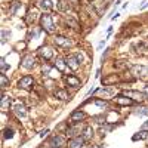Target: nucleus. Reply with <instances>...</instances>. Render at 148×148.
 <instances>
[{
    "label": "nucleus",
    "instance_id": "nucleus-31",
    "mask_svg": "<svg viewBox=\"0 0 148 148\" xmlns=\"http://www.w3.org/2000/svg\"><path fill=\"white\" fill-rule=\"evenodd\" d=\"M0 68H2V73H5V71H6V70L9 68V65H8V64L5 62V59H3V58L0 59Z\"/></svg>",
    "mask_w": 148,
    "mask_h": 148
},
{
    "label": "nucleus",
    "instance_id": "nucleus-6",
    "mask_svg": "<svg viewBox=\"0 0 148 148\" xmlns=\"http://www.w3.org/2000/svg\"><path fill=\"white\" fill-rule=\"evenodd\" d=\"M21 65L27 70H31L34 65H36V58L33 55H25L22 59H21Z\"/></svg>",
    "mask_w": 148,
    "mask_h": 148
},
{
    "label": "nucleus",
    "instance_id": "nucleus-23",
    "mask_svg": "<svg viewBox=\"0 0 148 148\" xmlns=\"http://www.w3.org/2000/svg\"><path fill=\"white\" fill-rule=\"evenodd\" d=\"M82 136L88 141V139H90L92 136H93V129L90 127V126H86L84 129H83V132H82Z\"/></svg>",
    "mask_w": 148,
    "mask_h": 148
},
{
    "label": "nucleus",
    "instance_id": "nucleus-19",
    "mask_svg": "<svg viewBox=\"0 0 148 148\" xmlns=\"http://www.w3.org/2000/svg\"><path fill=\"white\" fill-rule=\"evenodd\" d=\"M65 82L68 83V86H73V88H79L80 86V79H77L76 76H67Z\"/></svg>",
    "mask_w": 148,
    "mask_h": 148
},
{
    "label": "nucleus",
    "instance_id": "nucleus-32",
    "mask_svg": "<svg viewBox=\"0 0 148 148\" xmlns=\"http://www.w3.org/2000/svg\"><path fill=\"white\" fill-rule=\"evenodd\" d=\"M136 114H138V116H147V114H148V108H145V107L139 108V110L136 111Z\"/></svg>",
    "mask_w": 148,
    "mask_h": 148
},
{
    "label": "nucleus",
    "instance_id": "nucleus-18",
    "mask_svg": "<svg viewBox=\"0 0 148 148\" xmlns=\"http://www.w3.org/2000/svg\"><path fill=\"white\" fill-rule=\"evenodd\" d=\"M10 104H12L10 96H8V95L3 93V96H2V104H0V108H2V111H8L9 107H10Z\"/></svg>",
    "mask_w": 148,
    "mask_h": 148
},
{
    "label": "nucleus",
    "instance_id": "nucleus-14",
    "mask_svg": "<svg viewBox=\"0 0 148 148\" xmlns=\"http://www.w3.org/2000/svg\"><path fill=\"white\" fill-rule=\"evenodd\" d=\"M70 119H71L73 123H77V121L86 119V113H83V111H80V110H76V111H73V113H71Z\"/></svg>",
    "mask_w": 148,
    "mask_h": 148
},
{
    "label": "nucleus",
    "instance_id": "nucleus-15",
    "mask_svg": "<svg viewBox=\"0 0 148 148\" xmlns=\"http://www.w3.org/2000/svg\"><path fill=\"white\" fill-rule=\"evenodd\" d=\"M117 82H120V77L117 76V74H111V76H107V77L102 79V84H104V86L114 84V83H117Z\"/></svg>",
    "mask_w": 148,
    "mask_h": 148
},
{
    "label": "nucleus",
    "instance_id": "nucleus-27",
    "mask_svg": "<svg viewBox=\"0 0 148 148\" xmlns=\"http://www.w3.org/2000/svg\"><path fill=\"white\" fill-rule=\"evenodd\" d=\"M0 84H2V88H6L9 84V79L5 76V73H2V76H0Z\"/></svg>",
    "mask_w": 148,
    "mask_h": 148
},
{
    "label": "nucleus",
    "instance_id": "nucleus-10",
    "mask_svg": "<svg viewBox=\"0 0 148 148\" xmlns=\"http://www.w3.org/2000/svg\"><path fill=\"white\" fill-rule=\"evenodd\" d=\"M114 102L119 104V105H133V104H135L133 99H130V98H127V96H125V95L116 96V98H114Z\"/></svg>",
    "mask_w": 148,
    "mask_h": 148
},
{
    "label": "nucleus",
    "instance_id": "nucleus-42",
    "mask_svg": "<svg viewBox=\"0 0 148 148\" xmlns=\"http://www.w3.org/2000/svg\"><path fill=\"white\" fill-rule=\"evenodd\" d=\"M104 45H105V40H102V42H101V43H99V49H101V47H102V46H104Z\"/></svg>",
    "mask_w": 148,
    "mask_h": 148
},
{
    "label": "nucleus",
    "instance_id": "nucleus-12",
    "mask_svg": "<svg viewBox=\"0 0 148 148\" xmlns=\"http://www.w3.org/2000/svg\"><path fill=\"white\" fill-rule=\"evenodd\" d=\"M49 145H51L52 148H61L62 145H65V138H64V136H59V135H56V136H53V138L51 139Z\"/></svg>",
    "mask_w": 148,
    "mask_h": 148
},
{
    "label": "nucleus",
    "instance_id": "nucleus-8",
    "mask_svg": "<svg viewBox=\"0 0 148 148\" xmlns=\"http://www.w3.org/2000/svg\"><path fill=\"white\" fill-rule=\"evenodd\" d=\"M53 42L59 47H68V46H71V40L67 39V37H64V36H56L53 39Z\"/></svg>",
    "mask_w": 148,
    "mask_h": 148
},
{
    "label": "nucleus",
    "instance_id": "nucleus-40",
    "mask_svg": "<svg viewBox=\"0 0 148 148\" xmlns=\"http://www.w3.org/2000/svg\"><path fill=\"white\" fill-rule=\"evenodd\" d=\"M70 3H73V5H76V3H79V0H68Z\"/></svg>",
    "mask_w": 148,
    "mask_h": 148
},
{
    "label": "nucleus",
    "instance_id": "nucleus-3",
    "mask_svg": "<svg viewBox=\"0 0 148 148\" xmlns=\"http://www.w3.org/2000/svg\"><path fill=\"white\" fill-rule=\"evenodd\" d=\"M123 95L130 98V99H133V101H136V102H142L144 99H147V95L144 92H139V90H125Z\"/></svg>",
    "mask_w": 148,
    "mask_h": 148
},
{
    "label": "nucleus",
    "instance_id": "nucleus-17",
    "mask_svg": "<svg viewBox=\"0 0 148 148\" xmlns=\"http://www.w3.org/2000/svg\"><path fill=\"white\" fill-rule=\"evenodd\" d=\"M53 95L58 98V99H61V101H68L70 99V95H68V92L65 89H56L53 92Z\"/></svg>",
    "mask_w": 148,
    "mask_h": 148
},
{
    "label": "nucleus",
    "instance_id": "nucleus-4",
    "mask_svg": "<svg viewBox=\"0 0 148 148\" xmlns=\"http://www.w3.org/2000/svg\"><path fill=\"white\" fill-rule=\"evenodd\" d=\"M18 86H19V88H22V89H31L33 86H34V79L31 76H24V77L19 79Z\"/></svg>",
    "mask_w": 148,
    "mask_h": 148
},
{
    "label": "nucleus",
    "instance_id": "nucleus-38",
    "mask_svg": "<svg viewBox=\"0 0 148 148\" xmlns=\"http://www.w3.org/2000/svg\"><path fill=\"white\" fill-rule=\"evenodd\" d=\"M47 132H49V129H45V130L40 133V136H42V138H43V136H46V133H47Z\"/></svg>",
    "mask_w": 148,
    "mask_h": 148
},
{
    "label": "nucleus",
    "instance_id": "nucleus-25",
    "mask_svg": "<svg viewBox=\"0 0 148 148\" xmlns=\"http://www.w3.org/2000/svg\"><path fill=\"white\" fill-rule=\"evenodd\" d=\"M148 138V132L147 130H141L138 133H135L132 136V141H138V139H147Z\"/></svg>",
    "mask_w": 148,
    "mask_h": 148
},
{
    "label": "nucleus",
    "instance_id": "nucleus-39",
    "mask_svg": "<svg viewBox=\"0 0 148 148\" xmlns=\"http://www.w3.org/2000/svg\"><path fill=\"white\" fill-rule=\"evenodd\" d=\"M144 93H145V95H147V98H148V84L144 88Z\"/></svg>",
    "mask_w": 148,
    "mask_h": 148
},
{
    "label": "nucleus",
    "instance_id": "nucleus-11",
    "mask_svg": "<svg viewBox=\"0 0 148 148\" xmlns=\"http://www.w3.org/2000/svg\"><path fill=\"white\" fill-rule=\"evenodd\" d=\"M39 55L43 58V59H51L52 56H53V51L49 46H42L40 49H39Z\"/></svg>",
    "mask_w": 148,
    "mask_h": 148
},
{
    "label": "nucleus",
    "instance_id": "nucleus-24",
    "mask_svg": "<svg viewBox=\"0 0 148 148\" xmlns=\"http://www.w3.org/2000/svg\"><path fill=\"white\" fill-rule=\"evenodd\" d=\"M133 47L136 49V52H138V53H139V52H141V53H144V52H147V51H148V45H147V43H144V42L136 43Z\"/></svg>",
    "mask_w": 148,
    "mask_h": 148
},
{
    "label": "nucleus",
    "instance_id": "nucleus-26",
    "mask_svg": "<svg viewBox=\"0 0 148 148\" xmlns=\"http://www.w3.org/2000/svg\"><path fill=\"white\" fill-rule=\"evenodd\" d=\"M21 8V3H18V2H14V5H12V8L9 9V14L10 15H15L16 14V10Z\"/></svg>",
    "mask_w": 148,
    "mask_h": 148
},
{
    "label": "nucleus",
    "instance_id": "nucleus-21",
    "mask_svg": "<svg viewBox=\"0 0 148 148\" xmlns=\"http://www.w3.org/2000/svg\"><path fill=\"white\" fill-rule=\"evenodd\" d=\"M40 8L45 10V12H51L53 9V5H52V0H40Z\"/></svg>",
    "mask_w": 148,
    "mask_h": 148
},
{
    "label": "nucleus",
    "instance_id": "nucleus-33",
    "mask_svg": "<svg viewBox=\"0 0 148 148\" xmlns=\"http://www.w3.org/2000/svg\"><path fill=\"white\" fill-rule=\"evenodd\" d=\"M39 34H40V30H37V28H33V30L30 31L28 37H30V39H31V37H37V36H39Z\"/></svg>",
    "mask_w": 148,
    "mask_h": 148
},
{
    "label": "nucleus",
    "instance_id": "nucleus-29",
    "mask_svg": "<svg viewBox=\"0 0 148 148\" xmlns=\"http://www.w3.org/2000/svg\"><path fill=\"white\" fill-rule=\"evenodd\" d=\"M10 37V31L9 30H2V43H5Z\"/></svg>",
    "mask_w": 148,
    "mask_h": 148
},
{
    "label": "nucleus",
    "instance_id": "nucleus-34",
    "mask_svg": "<svg viewBox=\"0 0 148 148\" xmlns=\"http://www.w3.org/2000/svg\"><path fill=\"white\" fill-rule=\"evenodd\" d=\"M113 127H114V126H111V125H107V126H102V127H101V133L104 135V133H107V132H110V130H111V129H113Z\"/></svg>",
    "mask_w": 148,
    "mask_h": 148
},
{
    "label": "nucleus",
    "instance_id": "nucleus-7",
    "mask_svg": "<svg viewBox=\"0 0 148 148\" xmlns=\"http://www.w3.org/2000/svg\"><path fill=\"white\" fill-rule=\"evenodd\" d=\"M83 132L82 126L80 125H74V126H70L65 132V135L68 138H76V136H80V133Z\"/></svg>",
    "mask_w": 148,
    "mask_h": 148
},
{
    "label": "nucleus",
    "instance_id": "nucleus-35",
    "mask_svg": "<svg viewBox=\"0 0 148 148\" xmlns=\"http://www.w3.org/2000/svg\"><path fill=\"white\" fill-rule=\"evenodd\" d=\"M43 73L49 74V73H51V67H49V65H43Z\"/></svg>",
    "mask_w": 148,
    "mask_h": 148
},
{
    "label": "nucleus",
    "instance_id": "nucleus-28",
    "mask_svg": "<svg viewBox=\"0 0 148 148\" xmlns=\"http://www.w3.org/2000/svg\"><path fill=\"white\" fill-rule=\"evenodd\" d=\"M3 136H5L6 139L14 138V130H12V129H5V130H3Z\"/></svg>",
    "mask_w": 148,
    "mask_h": 148
},
{
    "label": "nucleus",
    "instance_id": "nucleus-37",
    "mask_svg": "<svg viewBox=\"0 0 148 148\" xmlns=\"http://www.w3.org/2000/svg\"><path fill=\"white\" fill-rule=\"evenodd\" d=\"M141 129H142V130H148V120H147V121L144 123V125H142V127H141Z\"/></svg>",
    "mask_w": 148,
    "mask_h": 148
},
{
    "label": "nucleus",
    "instance_id": "nucleus-30",
    "mask_svg": "<svg viewBox=\"0 0 148 148\" xmlns=\"http://www.w3.org/2000/svg\"><path fill=\"white\" fill-rule=\"evenodd\" d=\"M93 102H95V105H98V107H101V108H107V107H108V102H107V101H101V99H95Z\"/></svg>",
    "mask_w": 148,
    "mask_h": 148
},
{
    "label": "nucleus",
    "instance_id": "nucleus-36",
    "mask_svg": "<svg viewBox=\"0 0 148 148\" xmlns=\"http://www.w3.org/2000/svg\"><path fill=\"white\" fill-rule=\"evenodd\" d=\"M74 56H76V58L79 59V62H83V55H82V53H76Z\"/></svg>",
    "mask_w": 148,
    "mask_h": 148
},
{
    "label": "nucleus",
    "instance_id": "nucleus-1",
    "mask_svg": "<svg viewBox=\"0 0 148 148\" xmlns=\"http://www.w3.org/2000/svg\"><path fill=\"white\" fill-rule=\"evenodd\" d=\"M40 25H42V30H45L46 33H53L55 31V24H53V19L51 15H42L40 16Z\"/></svg>",
    "mask_w": 148,
    "mask_h": 148
},
{
    "label": "nucleus",
    "instance_id": "nucleus-16",
    "mask_svg": "<svg viewBox=\"0 0 148 148\" xmlns=\"http://www.w3.org/2000/svg\"><path fill=\"white\" fill-rule=\"evenodd\" d=\"M39 14H37V10L36 9H30L28 12H27V15H25V21H27V24H34L36 21H37V16Z\"/></svg>",
    "mask_w": 148,
    "mask_h": 148
},
{
    "label": "nucleus",
    "instance_id": "nucleus-2",
    "mask_svg": "<svg viewBox=\"0 0 148 148\" xmlns=\"http://www.w3.org/2000/svg\"><path fill=\"white\" fill-rule=\"evenodd\" d=\"M130 74H133V77H139V79H142V77H147L148 76V68L145 67V65H132L130 67Z\"/></svg>",
    "mask_w": 148,
    "mask_h": 148
},
{
    "label": "nucleus",
    "instance_id": "nucleus-41",
    "mask_svg": "<svg viewBox=\"0 0 148 148\" xmlns=\"http://www.w3.org/2000/svg\"><path fill=\"white\" fill-rule=\"evenodd\" d=\"M89 148H102V145H92V147H89Z\"/></svg>",
    "mask_w": 148,
    "mask_h": 148
},
{
    "label": "nucleus",
    "instance_id": "nucleus-20",
    "mask_svg": "<svg viewBox=\"0 0 148 148\" xmlns=\"http://www.w3.org/2000/svg\"><path fill=\"white\" fill-rule=\"evenodd\" d=\"M58 9L61 12H68L71 9V3L68 2V0H59L58 2Z\"/></svg>",
    "mask_w": 148,
    "mask_h": 148
},
{
    "label": "nucleus",
    "instance_id": "nucleus-9",
    "mask_svg": "<svg viewBox=\"0 0 148 148\" xmlns=\"http://www.w3.org/2000/svg\"><path fill=\"white\" fill-rule=\"evenodd\" d=\"M67 65H68V68L70 70H73V71H76V70H79V67H80V62H79V59L74 56V55H70L67 59Z\"/></svg>",
    "mask_w": 148,
    "mask_h": 148
},
{
    "label": "nucleus",
    "instance_id": "nucleus-13",
    "mask_svg": "<svg viewBox=\"0 0 148 148\" xmlns=\"http://www.w3.org/2000/svg\"><path fill=\"white\" fill-rule=\"evenodd\" d=\"M86 139L83 136H76V138H71L70 141V148H82L84 145Z\"/></svg>",
    "mask_w": 148,
    "mask_h": 148
},
{
    "label": "nucleus",
    "instance_id": "nucleus-5",
    "mask_svg": "<svg viewBox=\"0 0 148 148\" xmlns=\"http://www.w3.org/2000/svg\"><path fill=\"white\" fill-rule=\"evenodd\" d=\"M12 111H14L18 117H25L27 116V108L22 102H15L14 107H12Z\"/></svg>",
    "mask_w": 148,
    "mask_h": 148
},
{
    "label": "nucleus",
    "instance_id": "nucleus-22",
    "mask_svg": "<svg viewBox=\"0 0 148 148\" xmlns=\"http://www.w3.org/2000/svg\"><path fill=\"white\" fill-rule=\"evenodd\" d=\"M55 67L62 73V71H65V67H68L67 65V61H64L62 58H56V61H55Z\"/></svg>",
    "mask_w": 148,
    "mask_h": 148
}]
</instances>
